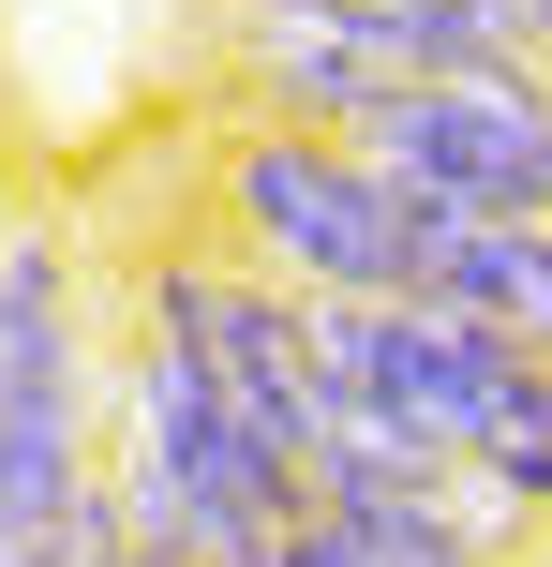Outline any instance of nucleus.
Masks as SVG:
<instances>
[{
  "mask_svg": "<svg viewBox=\"0 0 552 567\" xmlns=\"http://www.w3.org/2000/svg\"><path fill=\"white\" fill-rule=\"evenodd\" d=\"M314 433H388L448 478L552 523V359L434 299H314Z\"/></svg>",
  "mask_w": 552,
  "mask_h": 567,
  "instance_id": "1",
  "label": "nucleus"
},
{
  "mask_svg": "<svg viewBox=\"0 0 552 567\" xmlns=\"http://www.w3.org/2000/svg\"><path fill=\"white\" fill-rule=\"evenodd\" d=\"M209 209H225V255L299 284V299H404V239L418 209L358 165V135L314 120H239L209 150Z\"/></svg>",
  "mask_w": 552,
  "mask_h": 567,
  "instance_id": "3",
  "label": "nucleus"
},
{
  "mask_svg": "<svg viewBox=\"0 0 552 567\" xmlns=\"http://www.w3.org/2000/svg\"><path fill=\"white\" fill-rule=\"evenodd\" d=\"M225 75L254 90V120L358 135V120L404 90V60L374 45V16H358V0H225Z\"/></svg>",
  "mask_w": 552,
  "mask_h": 567,
  "instance_id": "6",
  "label": "nucleus"
},
{
  "mask_svg": "<svg viewBox=\"0 0 552 567\" xmlns=\"http://www.w3.org/2000/svg\"><path fill=\"white\" fill-rule=\"evenodd\" d=\"M0 567H60V553H0Z\"/></svg>",
  "mask_w": 552,
  "mask_h": 567,
  "instance_id": "12",
  "label": "nucleus"
},
{
  "mask_svg": "<svg viewBox=\"0 0 552 567\" xmlns=\"http://www.w3.org/2000/svg\"><path fill=\"white\" fill-rule=\"evenodd\" d=\"M358 16H374V45L404 60V75H552L493 0H358Z\"/></svg>",
  "mask_w": 552,
  "mask_h": 567,
  "instance_id": "8",
  "label": "nucleus"
},
{
  "mask_svg": "<svg viewBox=\"0 0 552 567\" xmlns=\"http://www.w3.org/2000/svg\"><path fill=\"white\" fill-rule=\"evenodd\" d=\"M105 478H119V523H135V538H165L195 567L269 553L299 508H314L299 463L239 419V389L165 329V313H135V343H119V463Z\"/></svg>",
  "mask_w": 552,
  "mask_h": 567,
  "instance_id": "2",
  "label": "nucleus"
},
{
  "mask_svg": "<svg viewBox=\"0 0 552 567\" xmlns=\"http://www.w3.org/2000/svg\"><path fill=\"white\" fill-rule=\"evenodd\" d=\"M358 165L448 225H552V75H404L358 120Z\"/></svg>",
  "mask_w": 552,
  "mask_h": 567,
  "instance_id": "4",
  "label": "nucleus"
},
{
  "mask_svg": "<svg viewBox=\"0 0 552 567\" xmlns=\"http://www.w3.org/2000/svg\"><path fill=\"white\" fill-rule=\"evenodd\" d=\"M135 313H165V329L239 389V419L299 463V493H314V299L269 284V269H239L225 239H165V255L135 269Z\"/></svg>",
  "mask_w": 552,
  "mask_h": 567,
  "instance_id": "5",
  "label": "nucleus"
},
{
  "mask_svg": "<svg viewBox=\"0 0 552 567\" xmlns=\"http://www.w3.org/2000/svg\"><path fill=\"white\" fill-rule=\"evenodd\" d=\"M404 299H434V313H464V329L552 359V225H448V209H418Z\"/></svg>",
  "mask_w": 552,
  "mask_h": 567,
  "instance_id": "7",
  "label": "nucleus"
},
{
  "mask_svg": "<svg viewBox=\"0 0 552 567\" xmlns=\"http://www.w3.org/2000/svg\"><path fill=\"white\" fill-rule=\"evenodd\" d=\"M493 16H508V30H523V45L552 60V0H493Z\"/></svg>",
  "mask_w": 552,
  "mask_h": 567,
  "instance_id": "11",
  "label": "nucleus"
},
{
  "mask_svg": "<svg viewBox=\"0 0 552 567\" xmlns=\"http://www.w3.org/2000/svg\"><path fill=\"white\" fill-rule=\"evenodd\" d=\"M464 567H523V553H464Z\"/></svg>",
  "mask_w": 552,
  "mask_h": 567,
  "instance_id": "13",
  "label": "nucleus"
},
{
  "mask_svg": "<svg viewBox=\"0 0 552 567\" xmlns=\"http://www.w3.org/2000/svg\"><path fill=\"white\" fill-rule=\"evenodd\" d=\"M30 225V165H15V135H0V239Z\"/></svg>",
  "mask_w": 552,
  "mask_h": 567,
  "instance_id": "10",
  "label": "nucleus"
},
{
  "mask_svg": "<svg viewBox=\"0 0 552 567\" xmlns=\"http://www.w3.org/2000/svg\"><path fill=\"white\" fill-rule=\"evenodd\" d=\"M60 567H195V553L135 538V523H119V478H90V508H75V538H60Z\"/></svg>",
  "mask_w": 552,
  "mask_h": 567,
  "instance_id": "9",
  "label": "nucleus"
}]
</instances>
